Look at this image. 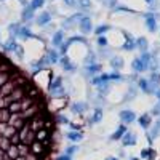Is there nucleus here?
Segmentation results:
<instances>
[{
    "mask_svg": "<svg viewBox=\"0 0 160 160\" xmlns=\"http://www.w3.org/2000/svg\"><path fill=\"white\" fill-rule=\"evenodd\" d=\"M82 16H83V15H80V13H78V15H72L71 18H68L66 21H62V28H64V29L72 28V26H74L77 21H80V18H82Z\"/></svg>",
    "mask_w": 160,
    "mask_h": 160,
    "instance_id": "obj_15",
    "label": "nucleus"
},
{
    "mask_svg": "<svg viewBox=\"0 0 160 160\" xmlns=\"http://www.w3.org/2000/svg\"><path fill=\"white\" fill-rule=\"evenodd\" d=\"M138 123H139V127H141V128H144V130H148V128L151 127V123H152V118H151V114H142V115L139 117V120H138Z\"/></svg>",
    "mask_w": 160,
    "mask_h": 160,
    "instance_id": "obj_14",
    "label": "nucleus"
},
{
    "mask_svg": "<svg viewBox=\"0 0 160 160\" xmlns=\"http://www.w3.org/2000/svg\"><path fill=\"white\" fill-rule=\"evenodd\" d=\"M85 64L87 66H91V64H96V55L93 51H90L88 55H87V58H85Z\"/></svg>",
    "mask_w": 160,
    "mask_h": 160,
    "instance_id": "obj_35",
    "label": "nucleus"
},
{
    "mask_svg": "<svg viewBox=\"0 0 160 160\" xmlns=\"http://www.w3.org/2000/svg\"><path fill=\"white\" fill-rule=\"evenodd\" d=\"M66 138H68L69 141H72V142H78L80 139L83 138V135L80 131H77V130H72V131H69V133H66Z\"/></svg>",
    "mask_w": 160,
    "mask_h": 160,
    "instance_id": "obj_22",
    "label": "nucleus"
},
{
    "mask_svg": "<svg viewBox=\"0 0 160 160\" xmlns=\"http://www.w3.org/2000/svg\"><path fill=\"white\" fill-rule=\"evenodd\" d=\"M78 151V146H75V144H72V146H69V148H66V151H64V155H68V157H72L75 152Z\"/></svg>",
    "mask_w": 160,
    "mask_h": 160,
    "instance_id": "obj_37",
    "label": "nucleus"
},
{
    "mask_svg": "<svg viewBox=\"0 0 160 160\" xmlns=\"http://www.w3.org/2000/svg\"><path fill=\"white\" fill-rule=\"evenodd\" d=\"M131 68H133V71H135V74H139V72L148 71V68H146V66L141 62V59H139V58L133 59V62H131Z\"/></svg>",
    "mask_w": 160,
    "mask_h": 160,
    "instance_id": "obj_19",
    "label": "nucleus"
},
{
    "mask_svg": "<svg viewBox=\"0 0 160 160\" xmlns=\"http://www.w3.org/2000/svg\"><path fill=\"white\" fill-rule=\"evenodd\" d=\"M15 160H26V157H16Z\"/></svg>",
    "mask_w": 160,
    "mask_h": 160,
    "instance_id": "obj_52",
    "label": "nucleus"
},
{
    "mask_svg": "<svg viewBox=\"0 0 160 160\" xmlns=\"http://www.w3.org/2000/svg\"><path fill=\"white\" fill-rule=\"evenodd\" d=\"M5 157H7L5 152H3V151H0V160H5Z\"/></svg>",
    "mask_w": 160,
    "mask_h": 160,
    "instance_id": "obj_50",
    "label": "nucleus"
},
{
    "mask_svg": "<svg viewBox=\"0 0 160 160\" xmlns=\"http://www.w3.org/2000/svg\"><path fill=\"white\" fill-rule=\"evenodd\" d=\"M101 118H102V109H101V108H96L95 111H93V115L88 118V123H90V125H93V123H98Z\"/></svg>",
    "mask_w": 160,
    "mask_h": 160,
    "instance_id": "obj_18",
    "label": "nucleus"
},
{
    "mask_svg": "<svg viewBox=\"0 0 160 160\" xmlns=\"http://www.w3.org/2000/svg\"><path fill=\"white\" fill-rule=\"evenodd\" d=\"M101 72V66L99 64H91V66H87V75H91V77H96V74Z\"/></svg>",
    "mask_w": 160,
    "mask_h": 160,
    "instance_id": "obj_26",
    "label": "nucleus"
},
{
    "mask_svg": "<svg viewBox=\"0 0 160 160\" xmlns=\"http://www.w3.org/2000/svg\"><path fill=\"white\" fill-rule=\"evenodd\" d=\"M64 3L68 7H75L77 5V0H64Z\"/></svg>",
    "mask_w": 160,
    "mask_h": 160,
    "instance_id": "obj_47",
    "label": "nucleus"
},
{
    "mask_svg": "<svg viewBox=\"0 0 160 160\" xmlns=\"http://www.w3.org/2000/svg\"><path fill=\"white\" fill-rule=\"evenodd\" d=\"M7 109H8L10 114H21V104H19V101L11 102V104H8Z\"/></svg>",
    "mask_w": 160,
    "mask_h": 160,
    "instance_id": "obj_30",
    "label": "nucleus"
},
{
    "mask_svg": "<svg viewBox=\"0 0 160 160\" xmlns=\"http://www.w3.org/2000/svg\"><path fill=\"white\" fill-rule=\"evenodd\" d=\"M108 31H111V26H108V24H102V26H98V28L95 29V34L99 37V35H104Z\"/></svg>",
    "mask_w": 160,
    "mask_h": 160,
    "instance_id": "obj_33",
    "label": "nucleus"
},
{
    "mask_svg": "<svg viewBox=\"0 0 160 160\" xmlns=\"http://www.w3.org/2000/svg\"><path fill=\"white\" fill-rule=\"evenodd\" d=\"M61 66H62V69L64 71H68V72H74L75 71V66L71 62V59H69V56H62V58H59V61H58Z\"/></svg>",
    "mask_w": 160,
    "mask_h": 160,
    "instance_id": "obj_9",
    "label": "nucleus"
},
{
    "mask_svg": "<svg viewBox=\"0 0 160 160\" xmlns=\"http://www.w3.org/2000/svg\"><path fill=\"white\" fill-rule=\"evenodd\" d=\"M138 87H139L144 93H155V91H157V88L149 82L148 78H139V80H138Z\"/></svg>",
    "mask_w": 160,
    "mask_h": 160,
    "instance_id": "obj_3",
    "label": "nucleus"
},
{
    "mask_svg": "<svg viewBox=\"0 0 160 160\" xmlns=\"http://www.w3.org/2000/svg\"><path fill=\"white\" fill-rule=\"evenodd\" d=\"M141 158H146V160H154V158H155V151H154L152 148L142 149V151H141Z\"/></svg>",
    "mask_w": 160,
    "mask_h": 160,
    "instance_id": "obj_27",
    "label": "nucleus"
},
{
    "mask_svg": "<svg viewBox=\"0 0 160 160\" xmlns=\"http://www.w3.org/2000/svg\"><path fill=\"white\" fill-rule=\"evenodd\" d=\"M16 148H18V154H19V157H26L28 154H31V152H29V146H28V144L19 142V144L16 146Z\"/></svg>",
    "mask_w": 160,
    "mask_h": 160,
    "instance_id": "obj_31",
    "label": "nucleus"
},
{
    "mask_svg": "<svg viewBox=\"0 0 160 160\" xmlns=\"http://www.w3.org/2000/svg\"><path fill=\"white\" fill-rule=\"evenodd\" d=\"M130 160H138V158H136V157H131V158H130Z\"/></svg>",
    "mask_w": 160,
    "mask_h": 160,
    "instance_id": "obj_54",
    "label": "nucleus"
},
{
    "mask_svg": "<svg viewBox=\"0 0 160 160\" xmlns=\"http://www.w3.org/2000/svg\"><path fill=\"white\" fill-rule=\"evenodd\" d=\"M56 120H58V123H62V125H68L69 123V118L66 117V115H58Z\"/></svg>",
    "mask_w": 160,
    "mask_h": 160,
    "instance_id": "obj_43",
    "label": "nucleus"
},
{
    "mask_svg": "<svg viewBox=\"0 0 160 160\" xmlns=\"http://www.w3.org/2000/svg\"><path fill=\"white\" fill-rule=\"evenodd\" d=\"M50 21H51V13H48V11L40 13L38 18H35V24L37 26H47Z\"/></svg>",
    "mask_w": 160,
    "mask_h": 160,
    "instance_id": "obj_10",
    "label": "nucleus"
},
{
    "mask_svg": "<svg viewBox=\"0 0 160 160\" xmlns=\"http://www.w3.org/2000/svg\"><path fill=\"white\" fill-rule=\"evenodd\" d=\"M108 43H109V42H108V38H106L104 35H99V37H98V45H99L101 48H106V47H108Z\"/></svg>",
    "mask_w": 160,
    "mask_h": 160,
    "instance_id": "obj_41",
    "label": "nucleus"
},
{
    "mask_svg": "<svg viewBox=\"0 0 160 160\" xmlns=\"http://www.w3.org/2000/svg\"><path fill=\"white\" fill-rule=\"evenodd\" d=\"M146 2H148V3H152V2H154V0H146Z\"/></svg>",
    "mask_w": 160,
    "mask_h": 160,
    "instance_id": "obj_53",
    "label": "nucleus"
},
{
    "mask_svg": "<svg viewBox=\"0 0 160 160\" xmlns=\"http://www.w3.org/2000/svg\"><path fill=\"white\" fill-rule=\"evenodd\" d=\"M125 133H127V127H125V125H120V127L117 128V131H115L114 135L111 136V139H112V141H117V139H122V136L125 135Z\"/></svg>",
    "mask_w": 160,
    "mask_h": 160,
    "instance_id": "obj_28",
    "label": "nucleus"
},
{
    "mask_svg": "<svg viewBox=\"0 0 160 160\" xmlns=\"http://www.w3.org/2000/svg\"><path fill=\"white\" fill-rule=\"evenodd\" d=\"M62 43H64V32L62 31H56L55 35H53V38H51V45L55 48H59Z\"/></svg>",
    "mask_w": 160,
    "mask_h": 160,
    "instance_id": "obj_11",
    "label": "nucleus"
},
{
    "mask_svg": "<svg viewBox=\"0 0 160 160\" xmlns=\"http://www.w3.org/2000/svg\"><path fill=\"white\" fill-rule=\"evenodd\" d=\"M125 51H133L136 48V43H135V38H133L130 34H125V43L122 47Z\"/></svg>",
    "mask_w": 160,
    "mask_h": 160,
    "instance_id": "obj_12",
    "label": "nucleus"
},
{
    "mask_svg": "<svg viewBox=\"0 0 160 160\" xmlns=\"http://www.w3.org/2000/svg\"><path fill=\"white\" fill-rule=\"evenodd\" d=\"M5 155L10 158V160H15L16 157H19V154H18V148H16V146H10V148H8V151L5 152Z\"/></svg>",
    "mask_w": 160,
    "mask_h": 160,
    "instance_id": "obj_29",
    "label": "nucleus"
},
{
    "mask_svg": "<svg viewBox=\"0 0 160 160\" xmlns=\"http://www.w3.org/2000/svg\"><path fill=\"white\" fill-rule=\"evenodd\" d=\"M69 47H71V43H69V42H64V43L59 47V51L62 53V55H66V53H68V50H69Z\"/></svg>",
    "mask_w": 160,
    "mask_h": 160,
    "instance_id": "obj_44",
    "label": "nucleus"
},
{
    "mask_svg": "<svg viewBox=\"0 0 160 160\" xmlns=\"http://www.w3.org/2000/svg\"><path fill=\"white\" fill-rule=\"evenodd\" d=\"M123 77L122 75H120V72H112V74H109V82H114V80H117V82H118V80H122Z\"/></svg>",
    "mask_w": 160,
    "mask_h": 160,
    "instance_id": "obj_42",
    "label": "nucleus"
},
{
    "mask_svg": "<svg viewBox=\"0 0 160 160\" xmlns=\"http://www.w3.org/2000/svg\"><path fill=\"white\" fill-rule=\"evenodd\" d=\"M135 96H136V88H135V87H130V91L127 93V98L123 99V102H125V101H131Z\"/></svg>",
    "mask_w": 160,
    "mask_h": 160,
    "instance_id": "obj_39",
    "label": "nucleus"
},
{
    "mask_svg": "<svg viewBox=\"0 0 160 160\" xmlns=\"http://www.w3.org/2000/svg\"><path fill=\"white\" fill-rule=\"evenodd\" d=\"M21 18H22V21H32L34 19V10L29 5H26L22 13H21Z\"/></svg>",
    "mask_w": 160,
    "mask_h": 160,
    "instance_id": "obj_21",
    "label": "nucleus"
},
{
    "mask_svg": "<svg viewBox=\"0 0 160 160\" xmlns=\"http://www.w3.org/2000/svg\"><path fill=\"white\" fill-rule=\"evenodd\" d=\"M55 160H72V157H68V155H64V154H62V155H59V157H56Z\"/></svg>",
    "mask_w": 160,
    "mask_h": 160,
    "instance_id": "obj_48",
    "label": "nucleus"
},
{
    "mask_svg": "<svg viewBox=\"0 0 160 160\" xmlns=\"http://www.w3.org/2000/svg\"><path fill=\"white\" fill-rule=\"evenodd\" d=\"M118 117H120V122H122L123 125H130V123H133V122L136 120L135 112L130 111V109H123V111H120Z\"/></svg>",
    "mask_w": 160,
    "mask_h": 160,
    "instance_id": "obj_1",
    "label": "nucleus"
},
{
    "mask_svg": "<svg viewBox=\"0 0 160 160\" xmlns=\"http://www.w3.org/2000/svg\"><path fill=\"white\" fill-rule=\"evenodd\" d=\"M29 152L34 154V155H37V157L47 154L45 149H43V144H42V142H38V141H34L32 144H29Z\"/></svg>",
    "mask_w": 160,
    "mask_h": 160,
    "instance_id": "obj_5",
    "label": "nucleus"
},
{
    "mask_svg": "<svg viewBox=\"0 0 160 160\" xmlns=\"http://www.w3.org/2000/svg\"><path fill=\"white\" fill-rule=\"evenodd\" d=\"M77 5L80 10H90L91 8V0H77Z\"/></svg>",
    "mask_w": 160,
    "mask_h": 160,
    "instance_id": "obj_36",
    "label": "nucleus"
},
{
    "mask_svg": "<svg viewBox=\"0 0 160 160\" xmlns=\"http://www.w3.org/2000/svg\"><path fill=\"white\" fill-rule=\"evenodd\" d=\"M15 55L19 58V59H22V56H24V50H22V47L19 45L18 48H16V51H15Z\"/></svg>",
    "mask_w": 160,
    "mask_h": 160,
    "instance_id": "obj_45",
    "label": "nucleus"
},
{
    "mask_svg": "<svg viewBox=\"0 0 160 160\" xmlns=\"http://www.w3.org/2000/svg\"><path fill=\"white\" fill-rule=\"evenodd\" d=\"M48 138H50V131H47L45 128L38 130V131L35 133V141H38V142H43V141H47Z\"/></svg>",
    "mask_w": 160,
    "mask_h": 160,
    "instance_id": "obj_24",
    "label": "nucleus"
},
{
    "mask_svg": "<svg viewBox=\"0 0 160 160\" xmlns=\"http://www.w3.org/2000/svg\"><path fill=\"white\" fill-rule=\"evenodd\" d=\"M148 80L158 90V85H160V74H158V72H152V74H151V78H148Z\"/></svg>",
    "mask_w": 160,
    "mask_h": 160,
    "instance_id": "obj_32",
    "label": "nucleus"
},
{
    "mask_svg": "<svg viewBox=\"0 0 160 160\" xmlns=\"http://www.w3.org/2000/svg\"><path fill=\"white\" fill-rule=\"evenodd\" d=\"M144 18H146V26H148L149 32H155L157 31V19H155V16L152 15V13H146Z\"/></svg>",
    "mask_w": 160,
    "mask_h": 160,
    "instance_id": "obj_6",
    "label": "nucleus"
},
{
    "mask_svg": "<svg viewBox=\"0 0 160 160\" xmlns=\"http://www.w3.org/2000/svg\"><path fill=\"white\" fill-rule=\"evenodd\" d=\"M122 144L125 148H131V146L136 144V135L133 131H127L125 135L122 136Z\"/></svg>",
    "mask_w": 160,
    "mask_h": 160,
    "instance_id": "obj_4",
    "label": "nucleus"
},
{
    "mask_svg": "<svg viewBox=\"0 0 160 160\" xmlns=\"http://www.w3.org/2000/svg\"><path fill=\"white\" fill-rule=\"evenodd\" d=\"M152 115H160V104H157L155 108L152 109V112H151Z\"/></svg>",
    "mask_w": 160,
    "mask_h": 160,
    "instance_id": "obj_46",
    "label": "nucleus"
},
{
    "mask_svg": "<svg viewBox=\"0 0 160 160\" xmlns=\"http://www.w3.org/2000/svg\"><path fill=\"white\" fill-rule=\"evenodd\" d=\"M155 96H157V99H158V104H160V88L155 91Z\"/></svg>",
    "mask_w": 160,
    "mask_h": 160,
    "instance_id": "obj_49",
    "label": "nucleus"
},
{
    "mask_svg": "<svg viewBox=\"0 0 160 160\" xmlns=\"http://www.w3.org/2000/svg\"><path fill=\"white\" fill-rule=\"evenodd\" d=\"M135 43H136V48L141 50V53H146V51H148V48H149V42H148V38H146V37L136 38Z\"/></svg>",
    "mask_w": 160,
    "mask_h": 160,
    "instance_id": "obj_16",
    "label": "nucleus"
},
{
    "mask_svg": "<svg viewBox=\"0 0 160 160\" xmlns=\"http://www.w3.org/2000/svg\"><path fill=\"white\" fill-rule=\"evenodd\" d=\"M109 90H111V82H102V83L98 85V93H99V96H101V98L108 95Z\"/></svg>",
    "mask_w": 160,
    "mask_h": 160,
    "instance_id": "obj_25",
    "label": "nucleus"
},
{
    "mask_svg": "<svg viewBox=\"0 0 160 160\" xmlns=\"http://www.w3.org/2000/svg\"><path fill=\"white\" fill-rule=\"evenodd\" d=\"M78 29H80V32H82L83 35H85V34H90V32L93 31V22H91V19H90L88 16H82V18H80V21H78Z\"/></svg>",
    "mask_w": 160,
    "mask_h": 160,
    "instance_id": "obj_2",
    "label": "nucleus"
},
{
    "mask_svg": "<svg viewBox=\"0 0 160 160\" xmlns=\"http://www.w3.org/2000/svg\"><path fill=\"white\" fill-rule=\"evenodd\" d=\"M18 47H19V45L16 43V40H15V38H11V37H10V38L7 40V42L2 45V48H3V51H5V53H15Z\"/></svg>",
    "mask_w": 160,
    "mask_h": 160,
    "instance_id": "obj_8",
    "label": "nucleus"
},
{
    "mask_svg": "<svg viewBox=\"0 0 160 160\" xmlns=\"http://www.w3.org/2000/svg\"><path fill=\"white\" fill-rule=\"evenodd\" d=\"M109 62H111V68H112V69H115V72H118L120 69L123 68V64H125V62H123V59L120 58V56H114V58H111V61H109Z\"/></svg>",
    "mask_w": 160,
    "mask_h": 160,
    "instance_id": "obj_17",
    "label": "nucleus"
},
{
    "mask_svg": "<svg viewBox=\"0 0 160 160\" xmlns=\"http://www.w3.org/2000/svg\"><path fill=\"white\" fill-rule=\"evenodd\" d=\"M87 111V104L85 102H74L72 106H71V112L72 114H83Z\"/></svg>",
    "mask_w": 160,
    "mask_h": 160,
    "instance_id": "obj_20",
    "label": "nucleus"
},
{
    "mask_svg": "<svg viewBox=\"0 0 160 160\" xmlns=\"http://www.w3.org/2000/svg\"><path fill=\"white\" fill-rule=\"evenodd\" d=\"M61 87H62V78H61V77H55V78H53L51 82H50L48 90H50V93H51V91H56V90H59Z\"/></svg>",
    "mask_w": 160,
    "mask_h": 160,
    "instance_id": "obj_23",
    "label": "nucleus"
},
{
    "mask_svg": "<svg viewBox=\"0 0 160 160\" xmlns=\"http://www.w3.org/2000/svg\"><path fill=\"white\" fill-rule=\"evenodd\" d=\"M43 58H45L47 64H56L59 61V53H58V50H50Z\"/></svg>",
    "mask_w": 160,
    "mask_h": 160,
    "instance_id": "obj_7",
    "label": "nucleus"
},
{
    "mask_svg": "<svg viewBox=\"0 0 160 160\" xmlns=\"http://www.w3.org/2000/svg\"><path fill=\"white\" fill-rule=\"evenodd\" d=\"M43 5H45V0H32V2L29 3V7H31L34 11H35L37 8H42Z\"/></svg>",
    "mask_w": 160,
    "mask_h": 160,
    "instance_id": "obj_38",
    "label": "nucleus"
},
{
    "mask_svg": "<svg viewBox=\"0 0 160 160\" xmlns=\"http://www.w3.org/2000/svg\"><path fill=\"white\" fill-rule=\"evenodd\" d=\"M158 133H160V118H158L157 122L154 123V128L151 130L149 136H151V138H155V136H158Z\"/></svg>",
    "mask_w": 160,
    "mask_h": 160,
    "instance_id": "obj_34",
    "label": "nucleus"
},
{
    "mask_svg": "<svg viewBox=\"0 0 160 160\" xmlns=\"http://www.w3.org/2000/svg\"><path fill=\"white\" fill-rule=\"evenodd\" d=\"M16 37H19V38H22V40H28V38H34L35 35L31 32L29 28H24V26H21L19 31H18V34H16Z\"/></svg>",
    "mask_w": 160,
    "mask_h": 160,
    "instance_id": "obj_13",
    "label": "nucleus"
},
{
    "mask_svg": "<svg viewBox=\"0 0 160 160\" xmlns=\"http://www.w3.org/2000/svg\"><path fill=\"white\" fill-rule=\"evenodd\" d=\"M106 160H118V158H117V157H108Z\"/></svg>",
    "mask_w": 160,
    "mask_h": 160,
    "instance_id": "obj_51",
    "label": "nucleus"
},
{
    "mask_svg": "<svg viewBox=\"0 0 160 160\" xmlns=\"http://www.w3.org/2000/svg\"><path fill=\"white\" fill-rule=\"evenodd\" d=\"M8 80H10V74L8 72H0V87L5 85Z\"/></svg>",
    "mask_w": 160,
    "mask_h": 160,
    "instance_id": "obj_40",
    "label": "nucleus"
}]
</instances>
